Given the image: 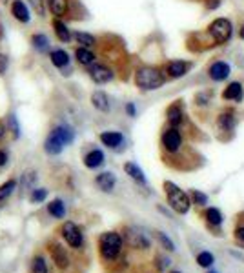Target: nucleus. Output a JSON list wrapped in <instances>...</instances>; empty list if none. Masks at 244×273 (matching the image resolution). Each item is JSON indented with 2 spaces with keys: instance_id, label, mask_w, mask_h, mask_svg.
<instances>
[{
  "instance_id": "obj_21",
  "label": "nucleus",
  "mask_w": 244,
  "mask_h": 273,
  "mask_svg": "<svg viewBox=\"0 0 244 273\" xmlns=\"http://www.w3.org/2000/svg\"><path fill=\"white\" fill-rule=\"evenodd\" d=\"M11 15L19 22H29V11H27L26 4L22 0H15L13 4H11Z\"/></svg>"
},
{
  "instance_id": "obj_14",
  "label": "nucleus",
  "mask_w": 244,
  "mask_h": 273,
  "mask_svg": "<svg viewBox=\"0 0 244 273\" xmlns=\"http://www.w3.org/2000/svg\"><path fill=\"white\" fill-rule=\"evenodd\" d=\"M98 139L104 146L111 148V149H119L121 146H124V135L121 131H102Z\"/></svg>"
},
{
  "instance_id": "obj_28",
  "label": "nucleus",
  "mask_w": 244,
  "mask_h": 273,
  "mask_svg": "<svg viewBox=\"0 0 244 273\" xmlns=\"http://www.w3.org/2000/svg\"><path fill=\"white\" fill-rule=\"evenodd\" d=\"M49 58H51L53 66H57V68H64V66H68V62H70V57H68V53H66L64 50L51 51Z\"/></svg>"
},
{
  "instance_id": "obj_27",
  "label": "nucleus",
  "mask_w": 244,
  "mask_h": 273,
  "mask_svg": "<svg viewBox=\"0 0 244 273\" xmlns=\"http://www.w3.org/2000/svg\"><path fill=\"white\" fill-rule=\"evenodd\" d=\"M75 57L80 64L84 66H91V64H95V55L90 51V48H77L75 51Z\"/></svg>"
},
{
  "instance_id": "obj_12",
  "label": "nucleus",
  "mask_w": 244,
  "mask_h": 273,
  "mask_svg": "<svg viewBox=\"0 0 244 273\" xmlns=\"http://www.w3.org/2000/svg\"><path fill=\"white\" fill-rule=\"evenodd\" d=\"M62 237L71 248H80L84 242V235L80 228L75 223H70V221L64 223V226H62Z\"/></svg>"
},
{
  "instance_id": "obj_1",
  "label": "nucleus",
  "mask_w": 244,
  "mask_h": 273,
  "mask_svg": "<svg viewBox=\"0 0 244 273\" xmlns=\"http://www.w3.org/2000/svg\"><path fill=\"white\" fill-rule=\"evenodd\" d=\"M202 33L212 48H226L233 42V38L237 35V25L230 17H215L208 22Z\"/></svg>"
},
{
  "instance_id": "obj_9",
  "label": "nucleus",
  "mask_w": 244,
  "mask_h": 273,
  "mask_svg": "<svg viewBox=\"0 0 244 273\" xmlns=\"http://www.w3.org/2000/svg\"><path fill=\"white\" fill-rule=\"evenodd\" d=\"M161 144L168 153H177L184 144V137L180 133V127L168 126L161 135Z\"/></svg>"
},
{
  "instance_id": "obj_3",
  "label": "nucleus",
  "mask_w": 244,
  "mask_h": 273,
  "mask_svg": "<svg viewBox=\"0 0 244 273\" xmlns=\"http://www.w3.org/2000/svg\"><path fill=\"white\" fill-rule=\"evenodd\" d=\"M204 73H206V78L212 84H226L228 80H231L233 66L224 57H213L210 58V62L206 64Z\"/></svg>"
},
{
  "instance_id": "obj_10",
  "label": "nucleus",
  "mask_w": 244,
  "mask_h": 273,
  "mask_svg": "<svg viewBox=\"0 0 244 273\" xmlns=\"http://www.w3.org/2000/svg\"><path fill=\"white\" fill-rule=\"evenodd\" d=\"M166 122L168 126L173 127H182L186 124V106L182 99L171 102L166 108Z\"/></svg>"
},
{
  "instance_id": "obj_7",
  "label": "nucleus",
  "mask_w": 244,
  "mask_h": 273,
  "mask_svg": "<svg viewBox=\"0 0 244 273\" xmlns=\"http://www.w3.org/2000/svg\"><path fill=\"white\" fill-rule=\"evenodd\" d=\"M219 99L224 104H231V106L244 104V80H239V78L228 80L224 84L222 91L219 93Z\"/></svg>"
},
{
  "instance_id": "obj_43",
  "label": "nucleus",
  "mask_w": 244,
  "mask_h": 273,
  "mask_svg": "<svg viewBox=\"0 0 244 273\" xmlns=\"http://www.w3.org/2000/svg\"><path fill=\"white\" fill-rule=\"evenodd\" d=\"M235 239L244 242V226H239V228L235 229Z\"/></svg>"
},
{
  "instance_id": "obj_2",
  "label": "nucleus",
  "mask_w": 244,
  "mask_h": 273,
  "mask_svg": "<svg viewBox=\"0 0 244 273\" xmlns=\"http://www.w3.org/2000/svg\"><path fill=\"white\" fill-rule=\"evenodd\" d=\"M133 82L141 91H157L168 82V76L159 66H141L133 75Z\"/></svg>"
},
{
  "instance_id": "obj_45",
  "label": "nucleus",
  "mask_w": 244,
  "mask_h": 273,
  "mask_svg": "<svg viewBox=\"0 0 244 273\" xmlns=\"http://www.w3.org/2000/svg\"><path fill=\"white\" fill-rule=\"evenodd\" d=\"M6 129H7V124L4 121H0V140L4 139V135H6Z\"/></svg>"
},
{
  "instance_id": "obj_37",
  "label": "nucleus",
  "mask_w": 244,
  "mask_h": 273,
  "mask_svg": "<svg viewBox=\"0 0 244 273\" xmlns=\"http://www.w3.org/2000/svg\"><path fill=\"white\" fill-rule=\"evenodd\" d=\"M46 197H48V191L42 190V188H39V190H33L31 195H29V200H31L33 204H39V202H44Z\"/></svg>"
},
{
  "instance_id": "obj_15",
  "label": "nucleus",
  "mask_w": 244,
  "mask_h": 273,
  "mask_svg": "<svg viewBox=\"0 0 244 273\" xmlns=\"http://www.w3.org/2000/svg\"><path fill=\"white\" fill-rule=\"evenodd\" d=\"M64 148H66V144L58 139V135L55 133V131H51V133L48 135V139H46V142H44L46 153H49V155H58V153H62Z\"/></svg>"
},
{
  "instance_id": "obj_20",
  "label": "nucleus",
  "mask_w": 244,
  "mask_h": 273,
  "mask_svg": "<svg viewBox=\"0 0 244 273\" xmlns=\"http://www.w3.org/2000/svg\"><path fill=\"white\" fill-rule=\"evenodd\" d=\"M48 6H49V11L60 19L70 11V0H48Z\"/></svg>"
},
{
  "instance_id": "obj_41",
  "label": "nucleus",
  "mask_w": 244,
  "mask_h": 273,
  "mask_svg": "<svg viewBox=\"0 0 244 273\" xmlns=\"http://www.w3.org/2000/svg\"><path fill=\"white\" fill-rule=\"evenodd\" d=\"M124 111H126V115H128V117L135 119V117H137V106H135V102H126V106H124Z\"/></svg>"
},
{
  "instance_id": "obj_46",
  "label": "nucleus",
  "mask_w": 244,
  "mask_h": 273,
  "mask_svg": "<svg viewBox=\"0 0 244 273\" xmlns=\"http://www.w3.org/2000/svg\"><path fill=\"white\" fill-rule=\"evenodd\" d=\"M7 162V155L6 151H0V166H4Z\"/></svg>"
},
{
  "instance_id": "obj_5",
  "label": "nucleus",
  "mask_w": 244,
  "mask_h": 273,
  "mask_svg": "<svg viewBox=\"0 0 244 273\" xmlns=\"http://www.w3.org/2000/svg\"><path fill=\"white\" fill-rule=\"evenodd\" d=\"M239 122H241V115L231 104H224L215 115V129L219 133H233L237 129Z\"/></svg>"
},
{
  "instance_id": "obj_31",
  "label": "nucleus",
  "mask_w": 244,
  "mask_h": 273,
  "mask_svg": "<svg viewBox=\"0 0 244 273\" xmlns=\"http://www.w3.org/2000/svg\"><path fill=\"white\" fill-rule=\"evenodd\" d=\"M31 42H33V46H35V48H37L39 51H46V50H48V46H49V40H48V37H46V35H42V33H37V35H33Z\"/></svg>"
},
{
  "instance_id": "obj_39",
  "label": "nucleus",
  "mask_w": 244,
  "mask_h": 273,
  "mask_svg": "<svg viewBox=\"0 0 244 273\" xmlns=\"http://www.w3.org/2000/svg\"><path fill=\"white\" fill-rule=\"evenodd\" d=\"M7 122H9V126H11L13 137H15V139H19V137H20V127H19V122H17V117H15V115H9Z\"/></svg>"
},
{
  "instance_id": "obj_47",
  "label": "nucleus",
  "mask_w": 244,
  "mask_h": 273,
  "mask_svg": "<svg viewBox=\"0 0 244 273\" xmlns=\"http://www.w3.org/2000/svg\"><path fill=\"white\" fill-rule=\"evenodd\" d=\"M171 273H180V272H171Z\"/></svg>"
},
{
  "instance_id": "obj_34",
  "label": "nucleus",
  "mask_w": 244,
  "mask_h": 273,
  "mask_svg": "<svg viewBox=\"0 0 244 273\" xmlns=\"http://www.w3.org/2000/svg\"><path fill=\"white\" fill-rule=\"evenodd\" d=\"M31 272L33 273H49L48 272V264H46L44 257H35V259H33Z\"/></svg>"
},
{
  "instance_id": "obj_30",
  "label": "nucleus",
  "mask_w": 244,
  "mask_h": 273,
  "mask_svg": "<svg viewBox=\"0 0 244 273\" xmlns=\"http://www.w3.org/2000/svg\"><path fill=\"white\" fill-rule=\"evenodd\" d=\"M75 38H77L78 44H82V48H91V46H95V42H97L95 37L86 31H77L75 33Z\"/></svg>"
},
{
  "instance_id": "obj_17",
  "label": "nucleus",
  "mask_w": 244,
  "mask_h": 273,
  "mask_svg": "<svg viewBox=\"0 0 244 273\" xmlns=\"http://www.w3.org/2000/svg\"><path fill=\"white\" fill-rule=\"evenodd\" d=\"M91 104H93V108L98 109L100 113H108L109 109H111L109 97L106 95L104 91H95V93L91 95Z\"/></svg>"
},
{
  "instance_id": "obj_44",
  "label": "nucleus",
  "mask_w": 244,
  "mask_h": 273,
  "mask_svg": "<svg viewBox=\"0 0 244 273\" xmlns=\"http://www.w3.org/2000/svg\"><path fill=\"white\" fill-rule=\"evenodd\" d=\"M6 66H7V58L4 55H0V75L6 71Z\"/></svg>"
},
{
  "instance_id": "obj_35",
  "label": "nucleus",
  "mask_w": 244,
  "mask_h": 273,
  "mask_svg": "<svg viewBox=\"0 0 244 273\" xmlns=\"http://www.w3.org/2000/svg\"><path fill=\"white\" fill-rule=\"evenodd\" d=\"M15 188H17V182H15V180H7L6 184L0 186V200H6V199L13 193Z\"/></svg>"
},
{
  "instance_id": "obj_32",
  "label": "nucleus",
  "mask_w": 244,
  "mask_h": 273,
  "mask_svg": "<svg viewBox=\"0 0 244 273\" xmlns=\"http://www.w3.org/2000/svg\"><path fill=\"white\" fill-rule=\"evenodd\" d=\"M190 197H192V202L195 204V206H206L208 204V195L206 193H202L200 190H193L192 193H190Z\"/></svg>"
},
{
  "instance_id": "obj_11",
  "label": "nucleus",
  "mask_w": 244,
  "mask_h": 273,
  "mask_svg": "<svg viewBox=\"0 0 244 273\" xmlns=\"http://www.w3.org/2000/svg\"><path fill=\"white\" fill-rule=\"evenodd\" d=\"M217 99V91L213 88H202L195 91L193 95V106L197 109H212L213 102Z\"/></svg>"
},
{
  "instance_id": "obj_6",
  "label": "nucleus",
  "mask_w": 244,
  "mask_h": 273,
  "mask_svg": "<svg viewBox=\"0 0 244 273\" xmlns=\"http://www.w3.org/2000/svg\"><path fill=\"white\" fill-rule=\"evenodd\" d=\"M122 249V237L115 231H106L98 239V251L104 261H115Z\"/></svg>"
},
{
  "instance_id": "obj_8",
  "label": "nucleus",
  "mask_w": 244,
  "mask_h": 273,
  "mask_svg": "<svg viewBox=\"0 0 244 273\" xmlns=\"http://www.w3.org/2000/svg\"><path fill=\"white\" fill-rule=\"evenodd\" d=\"M195 68L193 60H186V58H173V60H168L164 64V73H166L168 80H180L192 73V70Z\"/></svg>"
},
{
  "instance_id": "obj_40",
  "label": "nucleus",
  "mask_w": 244,
  "mask_h": 273,
  "mask_svg": "<svg viewBox=\"0 0 244 273\" xmlns=\"http://www.w3.org/2000/svg\"><path fill=\"white\" fill-rule=\"evenodd\" d=\"M29 4L33 6V9L39 17H44V0H29Z\"/></svg>"
},
{
  "instance_id": "obj_24",
  "label": "nucleus",
  "mask_w": 244,
  "mask_h": 273,
  "mask_svg": "<svg viewBox=\"0 0 244 273\" xmlns=\"http://www.w3.org/2000/svg\"><path fill=\"white\" fill-rule=\"evenodd\" d=\"M51 257L58 268H68V264H70V259L64 253V248H60L58 244H51Z\"/></svg>"
},
{
  "instance_id": "obj_29",
  "label": "nucleus",
  "mask_w": 244,
  "mask_h": 273,
  "mask_svg": "<svg viewBox=\"0 0 244 273\" xmlns=\"http://www.w3.org/2000/svg\"><path fill=\"white\" fill-rule=\"evenodd\" d=\"M129 242L137 248H148L149 246V239L142 231H131L129 233Z\"/></svg>"
},
{
  "instance_id": "obj_26",
  "label": "nucleus",
  "mask_w": 244,
  "mask_h": 273,
  "mask_svg": "<svg viewBox=\"0 0 244 273\" xmlns=\"http://www.w3.org/2000/svg\"><path fill=\"white\" fill-rule=\"evenodd\" d=\"M48 211H49V215H53L55 219H64L66 217V204L62 202L60 199H55V200L49 202Z\"/></svg>"
},
{
  "instance_id": "obj_16",
  "label": "nucleus",
  "mask_w": 244,
  "mask_h": 273,
  "mask_svg": "<svg viewBox=\"0 0 244 273\" xmlns=\"http://www.w3.org/2000/svg\"><path fill=\"white\" fill-rule=\"evenodd\" d=\"M95 182L100 190L106 191V193H109V191H113V188H115L117 177L111 172H104V173H100V175H97Z\"/></svg>"
},
{
  "instance_id": "obj_48",
  "label": "nucleus",
  "mask_w": 244,
  "mask_h": 273,
  "mask_svg": "<svg viewBox=\"0 0 244 273\" xmlns=\"http://www.w3.org/2000/svg\"><path fill=\"white\" fill-rule=\"evenodd\" d=\"M210 273H217V272H210Z\"/></svg>"
},
{
  "instance_id": "obj_36",
  "label": "nucleus",
  "mask_w": 244,
  "mask_h": 273,
  "mask_svg": "<svg viewBox=\"0 0 244 273\" xmlns=\"http://www.w3.org/2000/svg\"><path fill=\"white\" fill-rule=\"evenodd\" d=\"M155 235H157V239L161 241V244L168 249V251H175L173 241H171V239H170V237H168L166 233H162V231H155Z\"/></svg>"
},
{
  "instance_id": "obj_23",
  "label": "nucleus",
  "mask_w": 244,
  "mask_h": 273,
  "mask_svg": "<svg viewBox=\"0 0 244 273\" xmlns=\"http://www.w3.org/2000/svg\"><path fill=\"white\" fill-rule=\"evenodd\" d=\"M53 29H55V35H57V38L60 42H70L71 31L62 20H58V19L53 20Z\"/></svg>"
},
{
  "instance_id": "obj_25",
  "label": "nucleus",
  "mask_w": 244,
  "mask_h": 273,
  "mask_svg": "<svg viewBox=\"0 0 244 273\" xmlns=\"http://www.w3.org/2000/svg\"><path fill=\"white\" fill-rule=\"evenodd\" d=\"M204 219L210 226H220L224 217H222V213H220L219 208H208V210L204 211Z\"/></svg>"
},
{
  "instance_id": "obj_42",
  "label": "nucleus",
  "mask_w": 244,
  "mask_h": 273,
  "mask_svg": "<svg viewBox=\"0 0 244 273\" xmlns=\"http://www.w3.org/2000/svg\"><path fill=\"white\" fill-rule=\"evenodd\" d=\"M237 37H239V40H243L244 42V19H241V22H239V25H237Z\"/></svg>"
},
{
  "instance_id": "obj_22",
  "label": "nucleus",
  "mask_w": 244,
  "mask_h": 273,
  "mask_svg": "<svg viewBox=\"0 0 244 273\" xmlns=\"http://www.w3.org/2000/svg\"><path fill=\"white\" fill-rule=\"evenodd\" d=\"M53 131L58 135V139L62 140L66 146H68V144H71V142H73V139H75V131H73V127H70L68 124H60V126L53 127Z\"/></svg>"
},
{
  "instance_id": "obj_4",
  "label": "nucleus",
  "mask_w": 244,
  "mask_h": 273,
  "mask_svg": "<svg viewBox=\"0 0 244 273\" xmlns=\"http://www.w3.org/2000/svg\"><path fill=\"white\" fill-rule=\"evenodd\" d=\"M164 193L168 197V204L173 208L177 213L186 215L190 208H192V197L188 195L184 190H180L179 186L171 182V180H164Z\"/></svg>"
},
{
  "instance_id": "obj_18",
  "label": "nucleus",
  "mask_w": 244,
  "mask_h": 273,
  "mask_svg": "<svg viewBox=\"0 0 244 273\" xmlns=\"http://www.w3.org/2000/svg\"><path fill=\"white\" fill-rule=\"evenodd\" d=\"M124 172L129 178H133L139 184H146V175L142 172L141 166H137V162H126L124 164Z\"/></svg>"
},
{
  "instance_id": "obj_33",
  "label": "nucleus",
  "mask_w": 244,
  "mask_h": 273,
  "mask_svg": "<svg viewBox=\"0 0 244 273\" xmlns=\"http://www.w3.org/2000/svg\"><path fill=\"white\" fill-rule=\"evenodd\" d=\"M197 262H199V266L202 268H210L215 262V257H213L210 251H200L199 255H197Z\"/></svg>"
},
{
  "instance_id": "obj_19",
  "label": "nucleus",
  "mask_w": 244,
  "mask_h": 273,
  "mask_svg": "<svg viewBox=\"0 0 244 273\" xmlns=\"http://www.w3.org/2000/svg\"><path fill=\"white\" fill-rule=\"evenodd\" d=\"M104 164V153L100 149H91L86 157H84V166L90 170H97Z\"/></svg>"
},
{
  "instance_id": "obj_13",
  "label": "nucleus",
  "mask_w": 244,
  "mask_h": 273,
  "mask_svg": "<svg viewBox=\"0 0 244 273\" xmlns=\"http://www.w3.org/2000/svg\"><path fill=\"white\" fill-rule=\"evenodd\" d=\"M90 76L95 84H108L115 78V73H113V70L108 68V66H102V64H91Z\"/></svg>"
},
{
  "instance_id": "obj_38",
  "label": "nucleus",
  "mask_w": 244,
  "mask_h": 273,
  "mask_svg": "<svg viewBox=\"0 0 244 273\" xmlns=\"http://www.w3.org/2000/svg\"><path fill=\"white\" fill-rule=\"evenodd\" d=\"M202 2V6H204L206 11H217V9H220V6H222V0H200Z\"/></svg>"
}]
</instances>
